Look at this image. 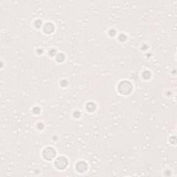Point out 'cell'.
I'll return each instance as SVG.
<instances>
[{
	"mask_svg": "<svg viewBox=\"0 0 177 177\" xmlns=\"http://www.w3.org/2000/svg\"><path fill=\"white\" fill-rule=\"evenodd\" d=\"M68 165V161L65 157L60 156L55 160V165L60 170H63Z\"/></svg>",
	"mask_w": 177,
	"mask_h": 177,
	"instance_id": "3957f363",
	"label": "cell"
},
{
	"mask_svg": "<svg viewBox=\"0 0 177 177\" xmlns=\"http://www.w3.org/2000/svg\"><path fill=\"white\" fill-rule=\"evenodd\" d=\"M118 90H119L120 94L128 95L132 90V86L128 81H122L118 85Z\"/></svg>",
	"mask_w": 177,
	"mask_h": 177,
	"instance_id": "6da1fadb",
	"label": "cell"
},
{
	"mask_svg": "<svg viewBox=\"0 0 177 177\" xmlns=\"http://www.w3.org/2000/svg\"><path fill=\"white\" fill-rule=\"evenodd\" d=\"M55 150L53 148H51V147L46 148L43 151V156H44V158L46 159L47 161H51V160L55 158Z\"/></svg>",
	"mask_w": 177,
	"mask_h": 177,
	"instance_id": "7a4b0ae2",
	"label": "cell"
},
{
	"mask_svg": "<svg viewBox=\"0 0 177 177\" xmlns=\"http://www.w3.org/2000/svg\"><path fill=\"white\" fill-rule=\"evenodd\" d=\"M76 169L79 172H85L87 169V165L85 162H80L76 165Z\"/></svg>",
	"mask_w": 177,
	"mask_h": 177,
	"instance_id": "277c9868",
	"label": "cell"
},
{
	"mask_svg": "<svg viewBox=\"0 0 177 177\" xmlns=\"http://www.w3.org/2000/svg\"><path fill=\"white\" fill-rule=\"evenodd\" d=\"M54 30V27L51 23H46L44 27V31L47 34L51 33Z\"/></svg>",
	"mask_w": 177,
	"mask_h": 177,
	"instance_id": "5b68a950",
	"label": "cell"
},
{
	"mask_svg": "<svg viewBox=\"0 0 177 177\" xmlns=\"http://www.w3.org/2000/svg\"><path fill=\"white\" fill-rule=\"evenodd\" d=\"M87 109L88 110V111H94L95 110V104H94V103H88V104H87Z\"/></svg>",
	"mask_w": 177,
	"mask_h": 177,
	"instance_id": "8992f818",
	"label": "cell"
}]
</instances>
